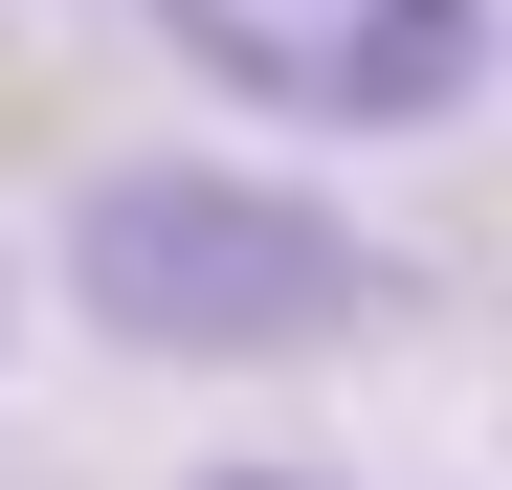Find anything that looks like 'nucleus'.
Wrapping results in <instances>:
<instances>
[{"label":"nucleus","mask_w":512,"mask_h":490,"mask_svg":"<svg viewBox=\"0 0 512 490\" xmlns=\"http://www.w3.org/2000/svg\"><path fill=\"white\" fill-rule=\"evenodd\" d=\"M67 290H90V335H134V357H290V335H334L379 268H357V223L290 201V179L112 156V179L67 201Z\"/></svg>","instance_id":"1"},{"label":"nucleus","mask_w":512,"mask_h":490,"mask_svg":"<svg viewBox=\"0 0 512 490\" xmlns=\"http://www.w3.org/2000/svg\"><path fill=\"white\" fill-rule=\"evenodd\" d=\"M156 45L290 134H446L490 90V0H156Z\"/></svg>","instance_id":"2"},{"label":"nucleus","mask_w":512,"mask_h":490,"mask_svg":"<svg viewBox=\"0 0 512 490\" xmlns=\"http://www.w3.org/2000/svg\"><path fill=\"white\" fill-rule=\"evenodd\" d=\"M201 490H334V468H201Z\"/></svg>","instance_id":"3"}]
</instances>
